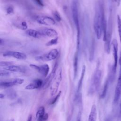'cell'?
Masks as SVG:
<instances>
[{"mask_svg": "<svg viewBox=\"0 0 121 121\" xmlns=\"http://www.w3.org/2000/svg\"><path fill=\"white\" fill-rule=\"evenodd\" d=\"M104 16L103 7L101 3H98L96 7L94 20V28L98 39H100L102 36L103 32L102 22Z\"/></svg>", "mask_w": 121, "mask_h": 121, "instance_id": "1", "label": "cell"}, {"mask_svg": "<svg viewBox=\"0 0 121 121\" xmlns=\"http://www.w3.org/2000/svg\"><path fill=\"white\" fill-rule=\"evenodd\" d=\"M71 13L73 22L77 29V49H79L80 44V28L79 25L78 2L76 0H73L71 4Z\"/></svg>", "mask_w": 121, "mask_h": 121, "instance_id": "2", "label": "cell"}, {"mask_svg": "<svg viewBox=\"0 0 121 121\" xmlns=\"http://www.w3.org/2000/svg\"><path fill=\"white\" fill-rule=\"evenodd\" d=\"M102 71L99 69H97L94 73L92 77L90 86L88 90V93L93 95L99 89L101 82Z\"/></svg>", "mask_w": 121, "mask_h": 121, "instance_id": "3", "label": "cell"}, {"mask_svg": "<svg viewBox=\"0 0 121 121\" xmlns=\"http://www.w3.org/2000/svg\"><path fill=\"white\" fill-rule=\"evenodd\" d=\"M112 52H113V59H114V62L112 66V68L111 69L110 75L109 76V78L111 81L112 80H113L115 74L116 73L117 66V63H118V43L117 40L116 39H114L112 41Z\"/></svg>", "mask_w": 121, "mask_h": 121, "instance_id": "4", "label": "cell"}, {"mask_svg": "<svg viewBox=\"0 0 121 121\" xmlns=\"http://www.w3.org/2000/svg\"><path fill=\"white\" fill-rule=\"evenodd\" d=\"M62 69L59 68L56 73L54 78L53 79L50 86V91L52 96L54 95L57 93L59 86L62 80Z\"/></svg>", "mask_w": 121, "mask_h": 121, "instance_id": "5", "label": "cell"}, {"mask_svg": "<svg viewBox=\"0 0 121 121\" xmlns=\"http://www.w3.org/2000/svg\"><path fill=\"white\" fill-rule=\"evenodd\" d=\"M59 55V52L56 49H52L47 53L37 56L36 60L41 61H50L57 58Z\"/></svg>", "mask_w": 121, "mask_h": 121, "instance_id": "6", "label": "cell"}, {"mask_svg": "<svg viewBox=\"0 0 121 121\" xmlns=\"http://www.w3.org/2000/svg\"><path fill=\"white\" fill-rule=\"evenodd\" d=\"M24 80L22 78H17L11 81H0V87L1 88H8L14 86L21 85L23 83Z\"/></svg>", "mask_w": 121, "mask_h": 121, "instance_id": "7", "label": "cell"}, {"mask_svg": "<svg viewBox=\"0 0 121 121\" xmlns=\"http://www.w3.org/2000/svg\"><path fill=\"white\" fill-rule=\"evenodd\" d=\"M120 72L119 77L117 80V85L114 92L113 102L114 103H116L118 102L121 96V63H120Z\"/></svg>", "mask_w": 121, "mask_h": 121, "instance_id": "8", "label": "cell"}, {"mask_svg": "<svg viewBox=\"0 0 121 121\" xmlns=\"http://www.w3.org/2000/svg\"><path fill=\"white\" fill-rule=\"evenodd\" d=\"M58 62H56L53 67V69H52V71L50 73L49 75L46 78L45 81L43 82V85L42 86L43 88H47L50 86V85L51 84L53 79L54 78L56 74V71H57V69L58 66Z\"/></svg>", "mask_w": 121, "mask_h": 121, "instance_id": "9", "label": "cell"}, {"mask_svg": "<svg viewBox=\"0 0 121 121\" xmlns=\"http://www.w3.org/2000/svg\"><path fill=\"white\" fill-rule=\"evenodd\" d=\"M3 56L13 57L18 60H25L27 58V56L23 52L12 51H9L3 52Z\"/></svg>", "mask_w": 121, "mask_h": 121, "instance_id": "10", "label": "cell"}, {"mask_svg": "<svg viewBox=\"0 0 121 121\" xmlns=\"http://www.w3.org/2000/svg\"><path fill=\"white\" fill-rule=\"evenodd\" d=\"M29 66L32 69L36 70L44 77H46L49 72L50 67L47 64H43L41 66H37L35 64H31L29 65Z\"/></svg>", "mask_w": 121, "mask_h": 121, "instance_id": "11", "label": "cell"}, {"mask_svg": "<svg viewBox=\"0 0 121 121\" xmlns=\"http://www.w3.org/2000/svg\"><path fill=\"white\" fill-rule=\"evenodd\" d=\"M35 19L38 24L41 25L50 26L55 24V21L52 18L47 16H37Z\"/></svg>", "mask_w": 121, "mask_h": 121, "instance_id": "12", "label": "cell"}, {"mask_svg": "<svg viewBox=\"0 0 121 121\" xmlns=\"http://www.w3.org/2000/svg\"><path fill=\"white\" fill-rule=\"evenodd\" d=\"M43 36H46L50 37H55L58 36L57 32L52 28H44L41 29L40 31H39Z\"/></svg>", "mask_w": 121, "mask_h": 121, "instance_id": "13", "label": "cell"}, {"mask_svg": "<svg viewBox=\"0 0 121 121\" xmlns=\"http://www.w3.org/2000/svg\"><path fill=\"white\" fill-rule=\"evenodd\" d=\"M43 82L40 79H37L33 81V82L29 84L25 87V89L26 90H33L38 89L43 86Z\"/></svg>", "mask_w": 121, "mask_h": 121, "instance_id": "14", "label": "cell"}, {"mask_svg": "<svg viewBox=\"0 0 121 121\" xmlns=\"http://www.w3.org/2000/svg\"><path fill=\"white\" fill-rule=\"evenodd\" d=\"M85 71H86V66L85 65H83L82 67V70H81V76L79 78V80L78 82V87H77V92L76 94V100L78 99V97L79 96V93L81 89L82 84H83V79L84 78V76L85 74Z\"/></svg>", "mask_w": 121, "mask_h": 121, "instance_id": "15", "label": "cell"}, {"mask_svg": "<svg viewBox=\"0 0 121 121\" xmlns=\"http://www.w3.org/2000/svg\"><path fill=\"white\" fill-rule=\"evenodd\" d=\"M26 33L28 36L35 38H39L43 36L39 31L33 29H29L26 30Z\"/></svg>", "mask_w": 121, "mask_h": 121, "instance_id": "16", "label": "cell"}, {"mask_svg": "<svg viewBox=\"0 0 121 121\" xmlns=\"http://www.w3.org/2000/svg\"><path fill=\"white\" fill-rule=\"evenodd\" d=\"M97 118V110L95 104H93L91 107V111L88 116L89 121H95Z\"/></svg>", "mask_w": 121, "mask_h": 121, "instance_id": "17", "label": "cell"}, {"mask_svg": "<svg viewBox=\"0 0 121 121\" xmlns=\"http://www.w3.org/2000/svg\"><path fill=\"white\" fill-rule=\"evenodd\" d=\"M5 70L8 71L17 72H23L24 71V69L20 66L11 65L8 67H6L5 68Z\"/></svg>", "mask_w": 121, "mask_h": 121, "instance_id": "18", "label": "cell"}, {"mask_svg": "<svg viewBox=\"0 0 121 121\" xmlns=\"http://www.w3.org/2000/svg\"><path fill=\"white\" fill-rule=\"evenodd\" d=\"M45 108L43 106L40 107L36 113V118L38 121H42L45 114Z\"/></svg>", "mask_w": 121, "mask_h": 121, "instance_id": "19", "label": "cell"}, {"mask_svg": "<svg viewBox=\"0 0 121 121\" xmlns=\"http://www.w3.org/2000/svg\"><path fill=\"white\" fill-rule=\"evenodd\" d=\"M73 67H74V78L75 79L77 75L78 72V51L75 52L74 58V62H73Z\"/></svg>", "mask_w": 121, "mask_h": 121, "instance_id": "20", "label": "cell"}, {"mask_svg": "<svg viewBox=\"0 0 121 121\" xmlns=\"http://www.w3.org/2000/svg\"><path fill=\"white\" fill-rule=\"evenodd\" d=\"M110 80L109 78L106 79L104 85V87H103V90L102 91V93L100 95V97L102 99L104 98L106 95L107 94V89L108 88V86L109 84V82H110Z\"/></svg>", "mask_w": 121, "mask_h": 121, "instance_id": "21", "label": "cell"}, {"mask_svg": "<svg viewBox=\"0 0 121 121\" xmlns=\"http://www.w3.org/2000/svg\"><path fill=\"white\" fill-rule=\"evenodd\" d=\"M6 94L8 97L11 99L15 98L17 96V94L16 92L13 89H9L7 90L6 92Z\"/></svg>", "mask_w": 121, "mask_h": 121, "instance_id": "22", "label": "cell"}, {"mask_svg": "<svg viewBox=\"0 0 121 121\" xmlns=\"http://www.w3.org/2000/svg\"><path fill=\"white\" fill-rule=\"evenodd\" d=\"M117 26L119 35L120 37V40L121 43V18L119 15H117Z\"/></svg>", "mask_w": 121, "mask_h": 121, "instance_id": "23", "label": "cell"}, {"mask_svg": "<svg viewBox=\"0 0 121 121\" xmlns=\"http://www.w3.org/2000/svg\"><path fill=\"white\" fill-rule=\"evenodd\" d=\"M58 37H55L54 38L51 39V40L49 41L46 43V45L47 46H52L53 45H55L57 44L58 43Z\"/></svg>", "mask_w": 121, "mask_h": 121, "instance_id": "24", "label": "cell"}, {"mask_svg": "<svg viewBox=\"0 0 121 121\" xmlns=\"http://www.w3.org/2000/svg\"><path fill=\"white\" fill-rule=\"evenodd\" d=\"M53 17L55 20L58 22H60L61 20V17L60 15V14L57 11H55L53 13Z\"/></svg>", "mask_w": 121, "mask_h": 121, "instance_id": "25", "label": "cell"}, {"mask_svg": "<svg viewBox=\"0 0 121 121\" xmlns=\"http://www.w3.org/2000/svg\"><path fill=\"white\" fill-rule=\"evenodd\" d=\"M61 94V91H60L58 92V93L57 94V95H56V96L54 98V99H53V100L51 102V103H50V104H55V103L57 102V101L58 100V98H59L60 97V96Z\"/></svg>", "mask_w": 121, "mask_h": 121, "instance_id": "26", "label": "cell"}, {"mask_svg": "<svg viewBox=\"0 0 121 121\" xmlns=\"http://www.w3.org/2000/svg\"><path fill=\"white\" fill-rule=\"evenodd\" d=\"M13 64V62L9 61H0V66L1 67H8L9 66Z\"/></svg>", "mask_w": 121, "mask_h": 121, "instance_id": "27", "label": "cell"}, {"mask_svg": "<svg viewBox=\"0 0 121 121\" xmlns=\"http://www.w3.org/2000/svg\"><path fill=\"white\" fill-rule=\"evenodd\" d=\"M19 28L22 30H26L27 28V24L26 22L23 21L21 22V24L19 26Z\"/></svg>", "mask_w": 121, "mask_h": 121, "instance_id": "28", "label": "cell"}, {"mask_svg": "<svg viewBox=\"0 0 121 121\" xmlns=\"http://www.w3.org/2000/svg\"><path fill=\"white\" fill-rule=\"evenodd\" d=\"M6 70H0V76L1 77H7V76H9L10 73H9V72L7 71Z\"/></svg>", "mask_w": 121, "mask_h": 121, "instance_id": "29", "label": "cell"}, {"mask_svg": "<svg viewBox=\"0 0 121 121\" xmlns=\"http://www.w3.org/2000/svg\"><path fill=\"white\" fill-rule=\"evenodd\" d=\"M33 1H35V2L37 5H38L40 6H43V4L42 1H41V0H33Z\"/></svg>", "mask_w": 121, "mask_h": 121, "instance_id": "30", "label": "cell"}, {"mask_svg": "<svg viewBox=\"0 0 121 121\" xmlns=\"http://www.w3.org/2000/svg\"><path fill=\"white\" fill-rule=\"evenodd\" d=\"M7 13L8 14H11L13 13V9L9 7V8H8V9H7Z\"/></svg>", "mask_w": 121, "mask_h": 121, "instance_id": "31", "label": "cell"}, {"mask_svg": "<svg viewBox=\"0 0 121 121\" xmlns=\"http://www.w3.org/2000/svg\"><path fill=\"white\" fill-rule=\"evenodd\" d=\"M119 115L120 116H121V99L120 105H119Z\"/></svg>", "mask_w": 121, "mask_h": 121, "instance_id": "32", "label": "cell"}, {"mask_svg": "<svg viewBox=\"0 0 121 121\" xmlns=\"http://www.w3.org/2000/svg\"><path fill=\"white\" fill-rule=\"evenodd\" d=\"M32 114H30V115L28 116V117L27 121H31V120H32Z\"/></svg>", "mask_w": 121, "mask_h": 121, "instance_id": "33", "label": "cell"}, {"mask_svg": "<svg viewBox=\"0 0 121 121\" xmlns=\"http://www.w3.org/2000/svg\"><path fill=\"white\" fill-rule=\"evenodd\" d=\"M115 1V2H116L117 3V6H119L120 5V1L121 0H114Z\"/></svg>", "mask_w": 121, "mask_h": 121, "instance_id": "34", "label": "cell"}, {"mask_svg": "<svg viewBox=\"0 0 121 121\" xmlns=\"http://www.w3.org/2000/svg\"><path fill=\"white\" fill-rule=\"evenodd\" d=\"M5 96V95L4 94H3L2 93H0V98L1 99H2L3 98H4V97Z\"/></svg>", "mask_w": 121, "mask_h": 121, "instance_id": "35", "label": "cell"}, {"mask_svg": "<svg viewBox=\"0 0 121 121\" xmlns=\"http://www.w3.org/2000/svg\"><path fill=\"white\" fill-rule=\"evenodd\" d=\"M119 63H121V51L120 52V58H119Z\"/></svg>", "mask_w": 121, "mask_h": 121, "instance_id": "36", "label": "cell"}, {"mask_svg": "<svg viewBox=\"0 0 121 121\" xmlns=\"http://www.w3.org/2000/svg\"><path fill=\"white\" fill-rule=\"evenodd\" d=\"M2 43H3V40L2 38H0V44L1 45L2 44Z\"/></svg>", "mask_w": 121, "mask_h": 121, "instance_id": "37", "label": "cell"}]
</instances>
